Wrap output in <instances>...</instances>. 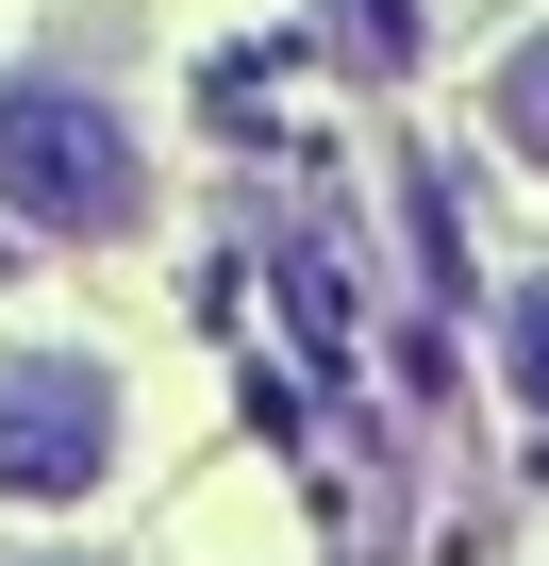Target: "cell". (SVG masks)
Here are the masks:
<instances>
[{"label": "cell", "mask_w": 549, "mask_h": 566, "mask_svg": "<svg viewBox=\"0 0 549 566\" xmlns=\"http://www.w3.org/2000/svg\"><path fill=\"white\" fill-rule=\"evenodd\" d=\"M0 200H18L34 233H134L150 217V150H134V117L117 101H84V84H0Z\"/></svg>", "instance_id": "cell-1"}, {"label": "cell", "mask_w": 549, "mask_h": 566, "mask_svg": "<svg viewBox=\"0 0 549 566\" xmlns=\"http://www.w3.org/2000/svg\"><path fill=\"white\" fill-rule=\"evenodd\" d=\"M101 467H117V367L18 350L0 367V500H84Z\"/></svg>", "instance_id": "cell-2"}, {"label": "cell", "mask_w": 549, "mask_h": 566, "mask_svg": "<svg viewBox=\"0 0 549 566\" xmlns=\"http://www.w3.org/2000/svg\"><path fill=\"white\" fill-rule=\"evenodd\" d=\"M350 67H416V0H317Z\"/></svg>", "instance_id": "cell-3"}, {"label": "cell", "mask_w": 549, "mask_h": 566, "mask_svg": "<svg viewBox=\"0 0 549 566\" xmlns=\"http://www.w3.org/2000/svg\"><path fill=\"white\" fill-rule=\"evenodd\" d=\"M499 150H516V167H549V34L499 67Z\"/></svg>", "instance_id": "cell-4"}, {"label": "cell", "mask_w": 549, "mask_h": 566, "mask_svg": "<svg viewBox=\"0 0 549 566\" xmlns=\"http://www.w3.org/2000/svg\"><path fill=\"white\" fill-rule=\"evenodd\" d=\"M499 367H516V400L549 417V283H516V301H499Z\"/></svg>", "instance_id": "cell-5"}]
</instances>
